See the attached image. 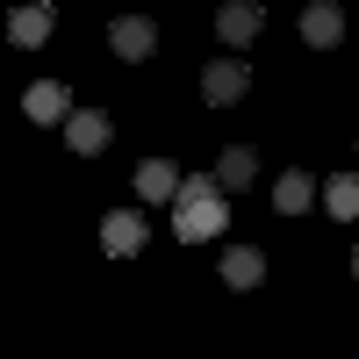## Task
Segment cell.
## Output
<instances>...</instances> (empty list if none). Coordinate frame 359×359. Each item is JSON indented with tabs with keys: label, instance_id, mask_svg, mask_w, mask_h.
<instances>
[{
	"label": "cell",
	"instance_id": "obj_4",
	"mask_svg": "<svg viewBox=\"0 0 359 359\" xmlns=\"http://www.w3.org/2000/svg\"><path fill=\"white\" fill-rule=\"evenodd\" d=\"M259 29H266V8H252V0H223V8H216V36L237 43V50L259 43Z\"/></svg>",
	"mask_w": 359,
	"mask_h": 359
},
{
	"label": "cell",
	"instance_id": "obj_6",
	"mask_svg": "<svg viewBox=\"0 0 359 359\" xmlns=\"http://www.w3.org/2000/svg\"><path fill=\"white\" fill-rule=\"evenodd\" d=\"M338 36H345V8H338V0H309V8H302V43L331 50Z\"/></svg>",
	"mask_w": 359,
	"mask_h": 359
},
{
	"label": "cell",
	"instance_id": "obj_15",
	"mask_svg": "<svg viewBox=\"0 0 359 359\" xmlns=\"http://www.w3.org/2000/svg\"><path fill=\"white\" fill-rule=\"evenodd\" d=\"M352 273H359V252H352Z\"/></svg>",
	"mask_w": 359,
	"mask_h": 359
},
{
	"label": "cell",
	"instance_id": "obj_13",
	"mask_svg": "<svg viewBox=\"0 0 359 359\" xmlns=\"http://www.w3.org/2000/svg\"><path fill=\"white\" fill-rule=\"evenodd\" d=\"M223 280H230V287H259V280H266V259H259L252 245H230V252H223Z\"/></svg>",
	"mask_w": 359,
	"mask_h": 359
},
{
	"label": "cell",
	"instance_id": "obj_3",
	"mask_svg": "<svg viewBox=\"0 0 359 359\" xmlns=\"http://www.w3.org/2000/svg\"><path fill=\"white\" fill-rule=\"evenodd\" d=\"M108 137H115V123H108L101 108H72V115H65V144H72L79 158H94V151H108Z\"/></svg>",
	"mask_w": 359,
	"mask_h": 359
},
{
	"label": "cell",
	"instance_id": "obj_10",
	"mask_svg": "<svg viewBox=\"0 0 359 359\" xmlns=\"http://www.w3.org/2000/svg\"><path fill=\"white\" fill-rule=\"evenodd\" d=\"M216 180H223L230 194H237V187H252V180H259V151H252V144H230V151L216 158Z\"/></svg>",
	"mask_w": 359,
	"mask_h": 359
},
{
	"label": "cell",
	"instance_id": "obj_7",
	"mask_svg": "<svg viewBox=\"0 0 359 359\" xmlns=\"http://www.w3.org/2000/svg\"><path fill=\"white\" fill-rule=\"evenodd\" d=\"M50 22H57V8H50V0H29V8H15V15H8V43L36 50V43L50 36Z\"/></svg>",
	"mask_w": 359,
	"mask_h": 359
},
{
	"label": "cell",
	"instance_id": "obj_9",
	"mask_svg": "<svg viewBox=\"0 0 359 359\" xmlns=\"http://www.w3.org/2000/svg\"><path fill=\"white\" fill-rule=\"evenodd\" d=\"M101 252H108V259L144 252V216H108V223H101Z\"/></svg>",
	"mask_w": 359,
	"mask_h": 359
},
{
	"label": "cell",
	"instance_id": "obj_2",
	"mask_svg": "<svg viewBox=\"0 0 359 359\" xmlns=\"http://www.w3.org/2000/svg\"><path fill=\"white\" fill-rule=\"evenodd\" d=\"M108 43H115V57H130V65H137V57L158 50V22H151V15H115V22H108Z\"/></svg>",
	"mask_w": 359,
	"mask_h": 359
},
{
	"label": "cell",
	"instance_id": "obj_12",
	"mask_svg": "<svg viewBox=\"0 0 359 359\" xmlns=\"http://www.w3.org/2000/svg\"><path fill=\"white\" fill-rule=\"evenodd\" d=\"M137 194H144V201H172V194H180V172H172L165 158H144V165H137Z\"/></svg>",
	"mask_w": 359,
	"mask_h": 359
},
{
	"label": "cell",
	"instance_id": "obj_14",
	"mask_svg": "<svg viewBox=\"0 0 359 359\" xmlns=\"http://www.w3.org/2000/svg\"><path fill=\"white\" fill-rule=\"evenodd\" d=\"M323 208L345 223V216H359V172H338V180H323Z\"/></svg>",
	"mask_w": 359,
	"mask_h": 359
},
{
	"label": "cell",
	"instance_id": "obj_11",
	"mask_svg": "<svg viewBox=\"0 0 359 359\" xmlns=\"http://www.w3.org/2000/svg\"><path fill=\"white\" fill-rule=\"evenodd\" d=\"M309 201H316V180L309 172H280L273 180V208H280V216H302Z\"/></svg>",
	"mask_w": 359,
	"mask_h": 359
},
{
	"label": "cell",
	"instance_id": "obj_1",
	"mask_svg": "<svg viewBox=\"0 0 359 359\" xmlns=\"http://www.w3.org/2000/svg\"><path fill=\"white\" fill-rule=\"evenodd\" d=\"M230 223V187L216 172H194V180H180V194H172V237L180 245H201V237H223Z\"/></svg>",
	"mask_w": 359,
	"mask_h": 359
},
{
	"label": "cell",
	"instance_id": "obj_8",
	"mask_svg": "<svg viewBox=\"0 0 359 359\" xmlns=\"http://www.w3.org/2000/svg\"><path fill=\"white\" fill-rule=\"evenodd\" d=\"M22 108H29V123H65V115H72V94H65L57 79H36V86L22 94Z\"/></svg>",
	"mask_w": 359,
	"mask_h": 359
},
{
	"label": "cell",
	"instance_id": "obj_5",
	"mask_svg": "<svg viewBox=\"0 0 359 359\" xmlns=\"http://www.w3.org/2000/svg\"><path fill=\"white\" fill-rule=\"evenodd\" d=\"M245 86H252V72H245V57H216V65L201 72V94L216 101V108H230L237 94H245Z\"/></svg>",
	"mask_w": 359,
	"mask_h": 359
}]
</instances>
